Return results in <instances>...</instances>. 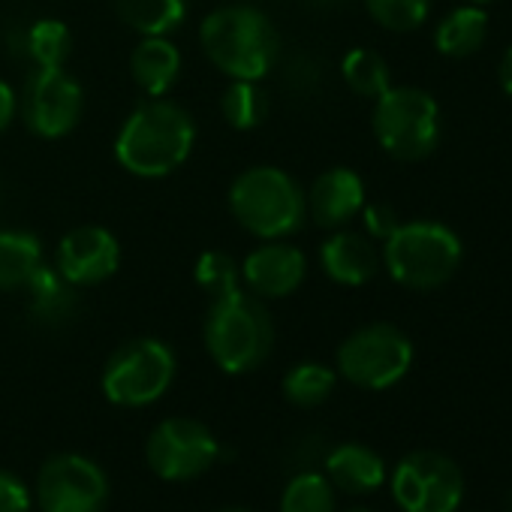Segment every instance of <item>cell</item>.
<instances>
[{"label": "cell", "mask_w": 512, "mask_h": 512, "mask_svg": "<svg viewBox=\"0 0 512 512\" xmlns=\"http://www.w3.org/2000/svg\"><path fill=\"white\" fill-rule=\"evenodd\" d=\"M175 380V353L160 338H133L121 344L103 368V395L115 407H151Z\"/></svg>", "instance_id": "52a82bcc"}, {"label": "cell", "mask_w": 512, "mask_h": 512, "mask_svg": "<svg viewBox=\"0 0 512 512\" xmlns=\"http://www.w3.org/2000/svg\"><path fill=\"white\" fill-rule=\"evenodd\" d=\"M196 287L208 296V302L223 299L235 290H241V269L223 250H205L193 266Z\"/></svg>", "instance_id": "83f0119b"}, {"label": "cell", "mask_w": 512, "mask_h": 512, "mask_svg": "<svg viewBox=\"0 0 512 512\" xmlns=\"http://www.w3.org/2000/svg\"><path fill=\"white\" fill-rule=\"evenodd\" d=\"M464 4H473V7H485V4H494V0H464Z\"/></svg>", "instance_id": "8d00e7d4"}, {"label": "cell", "mask_w": 512, "mask_h": 512, "mask_svg": "<svg viewBox=\"0 0 512 512\" xmlns=\"http://www.w3.org/2000/svg\"><path fill=\"white\" fill-rule=\"evenodd\" d=\"M509 512H512V497H509Z\"/></svg>", "instance_id": "f35d334b"}, {"label": "cell", "mask_w": 512, "mask_h": 512, "mask_svg": "<svg viewBox=\"0 0 512 512\" xmlns=\"http://www.w3.org/2000/svg\"><path fill=\"white\" fill-rule=\"evenodd\" d=\"M220 112L232 130H256L272 112V97L263 88V82L229 79L220 97Z\"/></svg>", "instance_id": "cb8c5ba5"}, {"label": "cell", "mask_w": 512, "mask_h": 512, "mask_svg": "<svg viewBox=\"0 0 512 512\" xmlns=\"http://www.w3.org/2000/svg\"><path fill=\"white\" fill-rule=\"evenodd\" d=\"M16 118H19V94L13 91V85L0 79V133H7Z\"/></svg>", "instance_id": "d6a6232c"}, {"label": "cell", "mask_w": 512, "mask_h": 512, "mask_svg": "<svg viewBox=\"0 0 512 512\" xmlns=\"http://www.w3.org/2000/svg\"><path fill=\"white\" fill-rule=\"evenodd\" d=\"M148 467L166 482H190L211 470L220 458V443L208 425L190 416L163 419L145 443Z\"/></svg>", "instance_id": "8fae6325"}, {"label": "cell", "mask_w": 512, "mask_h": 512, "mask_svg": "<svg viewBox=\"0 0 512 512\" xmlns=\"http://www.w3.org/2000/svg\"><path fill=\"white\" fill-rule=\"evenodd\" d=\"M362 223H365V235L368 238H374V241H386L398 226H401V217L395 214V208L392 205H386V202H365V208H362Z\"/></svg>", "instance_id": "4dcf8cb0"}, {"label": "cell", "mask_w": 512, "mask_h": 512, "mask_svg": "<svg viewBox=\"0 0 512 512\" xmlns=\"http://www.w3.org/2000/svg\"><path fill=\"white\" fill-rule=\"evenodd\" d=\"M121 266L118 238L97 223L70 229L55 250V269L79 290L109 281Z\"/></svg>", "instance_id": "4fadbf2b"}, {"label": "cell", "mask_w": 512, "mask_h": 512, "mask_svg": "<svg viewBox=\"0 0 512 512\" xmlns=\"http://www.w3.org/2000/svg\"><path fill=\"white\" fill-rule=\"evenodd\" d=\"M326 479L344 494H371L386 482V464L365 443H341L326 458Z\"/></svg>", "instance_id": "d6986e66"}, {"label": "cell", "mask_w": 512, "mask_h": 512, "mask_svg": "<svg viewBox=\"0 0 512 512\" xmlns=\"http://www.w3.org/2000/svg\"><path fill=\"white\" fill-rule=\"evenodd\" d=\"M238 269H241V287L263 302L293 296L308 278L305 253L287 238L256 244L244 256V263H238Z\"/></svg>", "instance_id": "5bb4252c"}, {"label": "cell", "mask_w": 512, "mask_h": 512, "mask_svg": "<svg viewBox=\"0 0 512 512\" xmlns=\"http://www.w3.org/2000/svg\"><path fill=\"white\" fill-rule=\"evenodd\" d=\"M335 362L347 383L368 392H383L407 377L413 365V344L398 326L371 323L344 338Z\"/></svg>", "instance_id": "ba28073f"}, {"label": "cell", "mask_w": 512, "mask_h": 512, "mask_svg": "<svg viewBox=\"0 0 512 512\" xmlns=\"http://www.w3.org/2000/svg\"><path fill=\"white\" fill-rule=\"evenodd\" d=\"M37 503L43 512H103L109 503V479L97 461L64 452L40 467Z\"/></svg>", "instance_id": "7c38bea8"}, {"label": "cell", "mask_w": 512, "mask_h": 512, "mask_svg": "<svg viewBox=\"0 0 512 512\" xmlns=\"http://www.w3.org/2000/svg\"><path fill=\"white\" fill-rule=\"evenodd\" d=\"M365 10L380 28L392 34H410L425 25L431 0H365Z\"/></svg>", "instance_id": "f1b7e54d"}, {"label": "cell", "mask_w": 512, "mask_h": 512, "mask_svg": "<svg viewBox=\"0 0 512 512\" xmlns=\"http://www.w3.org/2000/svg\"><path fill=\"white\" fill-rule=\"evenodd\" d=\"M205 350L226 374H250L260 368L275 347V323L263 299L235 290L208 305Z\"/></svg>", "instance_id": "3957f363"}, {"label": "cell", "mask_w": 512, "mask_h": 512, "mask_svg": "<svg viewBox=\"0 0 512 512\" xmlns=\"http://www.w3.org/2000/svg\"><path fill=\"white\" fill-rule=\"evenodd\" d=\"M235 223L260 241L290 238L308 220L305 190L281 166H250L229 187Z\"/></svg>", "instance_id": "5b68a950"}, {"label": "cell", "mask_w": 512, "mask_h": 512, "mask_svg": "<svg viewBox=\"0 0 512 512\" xmlns=\"http://www.w3.org/2000/svg\"><path fill=\"white\" fill-rule=\"evenodd\" d=\"M380 148L404 163L425 160L440 142V106L422 88H389L374 100L371 115Z\"/></svg>", "instance_id": "8992f818"}, {"label": "cell", "mask_w": 512, "mask_h": 512, "mask_svg": "<svg viewBox=\"0 0 512 512\" xmlns=\"http://www.w3.org/2000/svg\"><path fill=\"white\" fill-rule=\"evenodd\" d=\"M7 43L16 58H25L34 70L40 67H67L73 52V31L61 19H37L7 34Z\"/></svg>", "instance_id": "e0dca14e"}, {"label": "cell", "mask_w": 512, "mask_h": 512, "mask_svg": "<svg viewBox=\"0 0 512 512\" xmlns=\"http://www.w3.org/2000/svg\"><path fill=\"white\" fill-rule=\"evenodd\" d=\"M181 52L169 37H142L130 55V76L145 97H166L181 76Z\"/></svg>", "instance_id": "ac0fdd59"}, {"label": "cell", "mask_w": 512, "mask_h": 512, "mask_svg": "<svg viewBox=\"0 0 512 512\" xmlns=\"http://www.w3.org/2000/svg\"><path fill=\"white\" fill-rule=\"evenodd\" d=\"M488 40V13L482 7L464 4L440 19L434 28V49L443 58H473Z\"/></svg>", "instance_id": "44dd1931"}, {"label": "cell", "mask_w": 512, "mask_h": 512, "mask_svg": "<svg viewBox=\"0 0 512 512\" xmlns=\"http://www.w3.org/2000/svg\"><path fill=\"white\" fill-rule=\"evenodd\" d=\"M0 512H31V491L10 470H0Z\"/></svg>", "instance_id": "1f68e13d"}, {"label": "cell", "mask_w": 512, "mask_h": 512, "mask_svg": "<svg viewBox=\"0 0 512 512\" xmlns=\"http://www.w3.org/2000/svg\"><path fill=\"white\" fill-rule=\"evenodd\" d=\"M43 263L46 253L34 232L0 229V293L25 290Z\"/></svg>", "instance_id": "7402d4cb"}, {"label": "cell", "mask_w": 512, "mask_h": 512, "mask_svg": "<svg viewBox=\"0 0 512 512\" xmlns=\"http://www.w3.org/2000/svg\"><path fill=\"white\" fill-rule=\"evenodd\" d=\"M28 311L40 326L58 329L70 323L79 311V287H73L55 266H40L25 287Z\"/></svg>", "instance_id": "ffe728a7"}, {"label": "cell", "mask_w": 512, "mask_h": 512, "mask_svg": "<svg viewBox=\"0 0 512 512\" xmlns=\"http://www.w3.org/2000/svg\"><path fill=\"white\" fill-rule=\"evenodd\" d=\"M217 512H253V509H244V506H226V509H217Z\"/></svg>", "instance_id": "d590c367"}, {"label": "cell", "mask_w": 512, "mask_h": 512, "mask_svg": "<svg viewBox=\"0 0 512 512\" xmlns=\"http://www.w3.org/2000/svg\"><path fill=\"white\" fill-rule=\"evenodd\" d=\"M115 10L139 37H169L187 19V0H115Z\"/></svg>", "instance_id": "603a6c76"}, {"label": "cell", "mask_w": 512, "mask_h": 512, "mask_svg": "<svg viewBox=\"0 0 512 512\" xmlns=\"http://www.w3.org/2000/svg\"><path fill=\"white\" fill-rule=\"evenodd\" d=\"M281 512H335L332 482L317 470L293 476L284 488Z\"/></svg>", "instance_id": "4316f807"}, {"label": "cell", "mask_w": 512, "mask_h": 512, "mask_svg": "<svg viewBox=\"0 0 512 512\" xmlns=\"http://www.w3.org/2000/svg\"><path fill=\"white\" fill-rule=\"evenodd\" d=\"M380 260L389 278L404 290L431 293L455 278L464 244L458 232L440 220H407L383 241Z\"/></svg>", "instance_id": "277c9868"}, {"label": "cell", "mask_w": 512, "mask_h": 512, "mask_svg": "<svg viewBox=\"0 0 512 512\" xmlns=\"http://www.w3.org/2000/svg\"><path fill=\"white\" fill-rule=\"evenodd\" d=\"M320 266L329 281L341 287H362L374 281L383 260L374 238L353 229H332V235L320 244Z\"/></svg>", "instance_id": "2e32d148"}, {"label": "cell", "mask_w": 512, "mask_h": 512, "mask_svg": "<svg viewBox=\"0 0 512 512\" xmlns=\"http://www.w3.org/2000/svg\"><path fill=\"white\" fill-rule=\"evenodd\" d=\"M311 7H317V10H338V7H344L347 0H308Z\"/></svg>", "instance_id": "e575fe53"}, {"label": "cell", "mask_w": 512, "mask_h": 512, "mask_svg": "<svg viewBox=\"0 0 512 512\" xmlns=\"http://www.w3.org/2000/svg\"><path fill=\"white\" fill-rule=\"evenodd\" d=\"M85 112V91L67 67H40L31 70L22 94L19 115L28 130L40 139H64L73 133Z\"/></svg>", "instance_id": "9c48e42d"}, {"label": "cell", "mask_w": 512, "mask_h": 512, "mask_svg": "<svg viewBox=\"0 0 512 512\" xmlns=\"http://www.w3.org/2000/svg\"><path fill=\"white\" fill-rule=\"evenodd\" d=\"M365 202H368L365 181L350 166H332L320 172L305 193L308 217L320 229H344L362 214Z\"/></svg>", "instance_id": "9a60e30c"}, {"label": "cell", "mask_w": 512, "mask_h": 512, "mask_svg": "<svg viewBox=\"0 0 512 512\" xmlns=\"http://www.w3.org/2000/svg\"><path fill=\"white\" fill-rule=\"evenodd\" d=\"M196 142L190 112L166 97L142 100L115 136V160L136 178H166L178 172Z\"/></svg>", "instance_id": "6da1fadb"}, {"label": "cell", "mask_w": 512, "mask_h": 512, "mask_svg": "<svg viewBox=\"0 0 512 512\" xmlns=\"http://www.w3.org/2000/svg\"><path fill=\"white\" fill-rule=\"evenodd\" d=\"M392 494L404 512H455L464 497V476L449 455L416 449L398 461Z\"/></svg>", "instance_id": "30bf717a"}, {"label": "cell", "mask_w": 512, "mask_h": 512, "mask_svg": "<svg viewBox=\"0 0 512 512\" xmlns=\"http://www.w3.org/2000/svg\"><path fill=\"white\" fill-rule=\"evenodd\" d=\"M341 79L356 97L365 100H377L392 88V70L374 49H350L341 61Z\"/></svg>", "instance_id": "d4e9b609"}, {"label": "cell", "mask_w": 512, "mask_h": 512, "mask_svg": "<svg viewBox=\"0 0 512 512\" xmlns=\"http://www.w3.org/2000/svg\"><path fill=\"white\" fill-rule=\"evenodd\" d=\"M199 46L226 79L263 82L281 61L275 22L247 0L211 10L199 25Z\"/></svg>", "instance_id": "7a4b0ae2"}, {"label": "cell", "mask_w": 512, "mask_h": 512, "mask_svg": "<svg viewBox=\"0 0 512 512\" xmlns=\"http://www.w3.org/2000/svg\"><path fill=\"white\" fill-rule=\"evenodd\" d=\"M338 371L323 362H299L284 377V398L296 407H320L332 398Z\"/></svg>", "instance_id": "484cf974"}, {"label": "cell", "mask_w": 512, "mask_h": 512, "mask_svg": "<svg viewBox=\"0 0 512 512\" xmlns=\"http://www.w3.org/2000/svg\"><path fill=\"white\" fill-rule=\"evenodd\" d=\"M344 512H371V509H365V506H350V509H344Z\"/></svg>", "instance_id": "74e56055"}, {"label": "cell", "mask_w": 512, "mask_h": 512, "mask_svg": "<svg viewBox=\"0 0 512 512\" xmlns=\"http://www.w3.org/2000/svg\"><path fill=\"white\" fill-rule=\"evenodd\" d=\"M281 76H284V88H287L290 94H296V97H311V94H317L320 85H323V67H320V61H317L314 55H308V52L290 55V58L284 61Z\"/></svg>", "instance_id": "f546056e"}, {"label": "cell", "mask_w": 512, "mask_h": 512, "mask_svg": "<svg viewBox=\"0 0 512 512\" xmlns=\"http://www.w3.org/2000/svg\"><path fill=\"white\" fill-rule=\"evenodd\" d=\"M497 76H500V88L512 97V46L503 52L500 58V67H497Z\"/></svg>", "instance_id": "836d02e7"}]
</instances>
